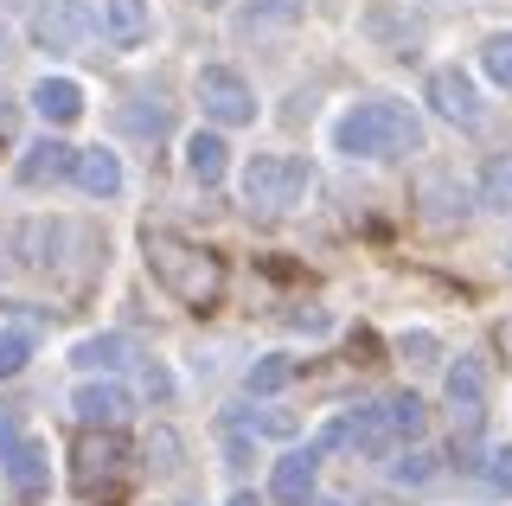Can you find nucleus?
Listing matches in <instances>:
<instances>
[{
	"label": "nucleus",
	"instance_id": "nucleus-1",
	"mask_svg": "<svg viewBox=\"0 0 512 506\" xmlns=\"http://www.w3.org/2000/svg\"><path fill=\"white\" fill-rule=\"evenodd\" d=\"M333 148L352 154V161H404V154L423 148V122L397 97H365L333 122Z\"/></svg>",
	"mask_w": 512,
	"mask_h": 506
},
{
	"label": "nucleus",
	"instance_id": "nucleus-2",
	"mask_svg": "<svg viewBox=\"0 0 512 506\" xmlns=\"http://www.w3.org/2000/svg\"><path fill=\"white\" fill-rule=\"evenodd\" d=\"M141 250H148V270H154V282L173 295V302L212 308L224 295V263L205 244H186V237H173V231H148Z\"/></svg>",
	"mask_w": 512,
	"mask_h": 506
},
{
	"label": "nucleus",
	"instance_id": "nucleus-3",
	"mask_svg": "<svg viewBox=\"0 0 512 506\" xmlns=\"http://www.w3.org/2000/svg\"><path fill=\"white\" fill-rule=\"evenodd\" d=\"M301 193H308V161H295V154H250L244 205H256V212H288V205H301Z\"/></svg>",
	"mask_w": 512,
	"mask_h": 506
},
{
	"label": "nucleus",
	"instance_id": "nucleus-4",
	"mask_svg": "<svg viewBox=\"0 0 512 506\" xmlns=\"http://www.w3.org/2000/svg\"><path fill=\"white\" fill-rule=\"evenodd\" d=\"M96 33H103V20L90 13V0H39V13H32V45L39 52H77Z\"/></svg>",
	"mask_w": 512,
	"mask_h": 506
},
{
	"label": "nucleus",
	"instance_id": "nucleus-5",
	"mask_svg": "<svg viewBox=\"0 0 512 506\" xmlns=\"http://www.w3.org/2000/svg\"><path fill=\"white\" fill-rule=\"evenodd\" d=\"M192 90H199V109L218 122V129H244V122H256V90H250V77H244V71H231V65H205Z\"/></svg>",
	"mask_w": 512,
	"mask_h": 506
},
{
	"label": "nucleus",
	"instance_id": "nucleus-6",
	"mask_svg": "<svg viewBox=\"0 0 512 506\" xmlns=\"http://www.w3.org/2000/svg\"><path fill=\"white\" fill-rule=\"evenodd\" d=\"M122 468H128V442L122 436H84V442H77V494L116 487Z\"/></svg>",
	"mask_w": 512,
	"mask_h": 506
},
{
	"label": "nucleus",
	"instance_id": "nucleus-7",
	"mask_svg": "<svg viewBox=\"0 0 512 506\" xmlns=\"http://www.w3.org/2000/svg\"><path fill=\"white\" fill-rule=\"evenodd\" d=\"M423 97L436 103V116L461 122V129H474V122H480V90H474V77L461 71V65H442V71H429V90H423Z\"/></svg>",
	"mask_w": 512,
	"mask_h": 506
},
{
	"label": "nucleus",
	"instance_id": "nucleus-8",
	"mask_svg": "<svg viewBox=\"0 0 512 506\" xmlns=\"http://www.w3.org/2000/svg\"><path fill=\"white\" fill-rule=\"evenodd\" d=\"M314 474H320V449H288L276 462V474H269V494H276L282 506H308Z\"/></svg>",
	"mask_w": 512,
	"mask_h": 506
},
{
	"label": "nucleus",
	"instance_id": "nucleus-9",
	"mask_svg": "<svg viewBox=\"0 0 512 506\" xmlns=\"http://www.w3.org/2000/svg\"><path fill=\"white\" fill-rule=\"evenodd\" d=\"M77 167V148H64L58 135H45V141H32V148L20 154V186H52V180H64V173Z\"/></svg>",
	"mask_w": 512,
	"mask_h": 506
},
{
	"label": "nucleus",
	"instance_id": "nucleus-10",
	"mask_svg": "<svg viewBox=\"0 0 512 506\" xmlns=\"http://www.w3.org/2000/svg\"><path fill=\"white\" fill-rule=\"evenodd\" d=\"M103 33H109V45H122V52L148 45V33H154L148 0H103Z\"/></svg>",
	"mask_w": 512,
	"mask_h": 506
},
{
	"label": "nucleus",
	"instance_id": "nucleus-11",
	"mask_svg": "<svg viewBox=\"0 0 512 506\" xmlns=\"http://www.w3.org/2000/svg\"><path fill=\"white\" fill-rule=\"evenodd\" d=\"M32 109H39L52 129H64V122L84 116V84H77V77H39V84H32Z\"/></svg>",
	"mask_w": 512,
	"mask_h": 506
},
{
	"label": "nucleus",
	"instance_id": "nucleus-12",
	"mask_svg": "<svg viewBox=\"0 0 512 506\" xmlns=\"http://www.w3.org/2000/svg\"><path fill=\"white\" fill-rule=\"evenodd\" d=\"M448 404H455V417L474 423L487 417V372H480V359H461V366H448Z\"/></svg>",
	"mask_w": 512,
	"mask_h": 506
},
{
	"label": "nucleus",
	"instance_id": "nucleus-13",
	"mask_svg": "<svg viewBox=\"0 0 512 506\" xmlns=\"http://www.w3.org/2000/svg\"><path fill=\"white\" fill-rule=\"evenodd\" d=\"M71 180L84 186L90 199H116L122 193V161L109 148H77V167H71Z\"/></svg>",
	"mask_w": 512,
	"mask_h": 506
},
{
	"label": "nucleus",
	"instance_id": "nucleus-14",
	"mask_svg": "<svg viewBox=\"0 0 512 506\" xmlns=\"http://www.w3.org/2000/svg\"><path fill=\"white\" fill-rule=\"evenodd\" d=\"M71 410L90 423V430H96V423H103V430H116V423H122L135 404H128V391H122V385H77Z\"/></svg>",
	"mask_w": 512,
	"mask_h": 506
},
{
	"label": "nucleus",
	"instance_id": "nucleus-15",
	"mask_svg": "<svg viewBox=\"0 0 512 506\" xmlns=\"http://www.w3.org/2000/svg\"><path fill=\"white\" fill-rule=\"evenodd\" d=\"M116 122L128 135H141V141H160L173 129V109L160 103V97H122V109H116Z\"/></svg>",
	"mask_w": 512,
	"mask_h": 506
},
{
	"label": "nucleus",
	"instance_id": "nucleus-16",
	"mask_svg": "<svg viewBox=\"0 0 512 506\" xmlns=\"http://www.w3.org/2000/svg\"><path fill=\"white\" fill-rule=\"evenodd\" d=\"M71 359H77L84 372H116V366H128V359H135V340H128V334H96V340H77Z\"/></svg>",
	"mask_w": 512,
	"mask_h": 506
},
{
	"label": "nucleus",
	"instance_id": "nucleus-17",
	"mask_svg": "<svg viewBox=\"0 0 512 506\" xmlns=\"http://www.w3.org/2000/svg\"><path fill=\"white\" fill-rule=\"evenodd\" d=\"M224 167H231V148H224V135H205V129H199V135L186 141V173H192L199 186H218Z\"/></svg>",
	"mask_w": 512,
	"mask_h": 506
},
{
	"label": "nucleus",
	"instance_id": "nucleus-18",
	"mask_svg": "<svg viewBox=\"0 0 512 506\" xmlns=\"http://www.w3.org/2000/svg\"><path fill=\"white\" fill-rule=\"evenodd\" d=\"M301 13H308V0H250V7L237 13V33H269V26H301Z\"/></svg>",
	"mask_w": 512,
	"mask_h": 506
},
{
	"label": "nucleus",
	"instance_id": "nucleus-19",
	"mask_svg": "<svg viewBox=\"0 0 512 506\" xmlns=\"http://www.w3.org/2000/svg\"><path fill=\"white\" fill-rule=\"evenodd\" d=\"M58 244H64V225H45V218L20 225V263H26V270H52Z\"/></svg>",
	"mask_w": 512,
	"mask_h": 506
},
{
	"label": "nucleus",
	"instance_id": "nucleus-20",
	"mask_svg": "<svg viewBox=\"0 0 512 506\" xmlns=\"http://www.w3.org/2000/svg\"><path fill=\"white\" fill-rule=\"evenodd\" d=\"M365 33H378L397 58H410V52H416V39H423V26L404 20V13H391V7H372V13H365Z\"/></svg>",
	"mask_w": 512,
	"mask_h": 506
},
{
	"label": "nucleus",
	"instance_id": "nucleus-21",
	"mask_svg": "<svg viewBox=\"0 0 512 506\" xmlns=\"http://www.w3.org/2000/svg\"><path fill=\"white\" fill-rule=\"evenodd\" d=\"M480 205L512 212V154H493L487 161V173H480Z\"/></svg>",
	"mask_w": 512,
	"mask_h": 506
},
{
	"label": "nucleus",
	"instance_id": "nucleus-22",
	"mask_svg": "<svg viewBox=\"0 0 512 506\" xmlns=\"http://www.w3.org/2000/svg\"><path fill=\"white\" fill-rule=\"evenodd\" d=\"M480 71H487L500 90H512V26H506V33H493L487 45H480Z\"/></svg>",
	"mask_w": 512,
	"mask_h": 506
},
{
	"label": "nucleus",
	"instance_id": "nucleus-23",
	"mask_svg": "<svg viewBox=\"0 0 512 506\" xmlns=\"http://www.w3.org/2000/svg\"><path fill=\"white\" fill-rule=\"evenodd\" d=\"M288 378H295V359H282V353H269V359H256V366L244 372V385H250V398L256 391H282Z\"/></svg>",
	"mask_w": 512,
	"mask_h": 506
},
{
	"label": "nucleus",
	"instance_id": "nucleus-24",
	"mask_svg": "<svg viewBox=\"0 0 512 506\" xmlns=\"http://www.w3.org/2000/svg\"><path fill=\"white\" fill-rule=\"evenodd\" d=\"M384 423H391V436H397V442L416 436V430H423V398H416V391L391 398V404H384Z\"/></svg>",
	"mask_w": 512,
	"mask_h": 506
},
{
	"label": "nucleus",
	"instance_id": "nucleus-25",
	"mask_svg": "<svg viewBox=\"0 0 512 506\" xmlns=\"http://www.w3.org/2000/svg\"><path fill=\"white\" fill-rule=\"evenodd\" d=\"M13 481H20L26 494L45 487V449H39V442H20V449H13Z\"/></svg>",
	"mask_w": 512,
	"mask_h": 506
},
{
	"label": "nucleus",
	"instance_id": "nucleus-26",
	"mask_svg": "<svg viewBox=\"0 0 512 506\" xmlns=\"http://www.w3.org/2000/svg\"><path fill=\"white\" fill-rule=\"evenodd\" d=\"M429 474H436V455H429V449H416V455H404V462H391V481H404V487H423Z\"/></svg>",
	"mask_w": 512,
	"mask_h": 506
},
{
	"label": "nucleus",
	"instance_id": "nucleus-27",
	"mask_svg": "<svg viewBox=\"0 0 512 506\" xmlns=\"http://www.w3.org/2000/svg\"><path fill=\"white\" fill-rule=\"evenodd\" d=\"M423 199H429V225H455V199H448V180H423Z\"/></svg>",
	"mask_w": 512,
	"mask_h": 506
},
{
	"label": "nucleus",
	"instance_id": "nucleus-28",
	"mask_svg": "<svg viewBox=\"0 0 512 506\" xmlns=\"http://www.w3.org/2000/svg\"><path fill=\"white\" fill-rule=\"evenodd\" d=\"M26 353H32V340L26 334H0V378H13L26 366Z\"/></svg>",
	"mask_w": 512,
	"mask_h": 506
},
{
	"label": "nucleus",
	"instance_id": "nucleus-29",
	"mask_svg": "<svg viewBox=\"0 0 512 506\" xmlns=\"http://www.w3.org/2000/svg\"><path fill=\"white\" fill-rule=\"evenodd\" d=\"M487 481H493V487H512V449H493V462H487Z\"/></svg>",
	"mask_w": 512,
	"mask_h": 506
},
{
	"label": "nucleus",
	"instance_id": "nucleus-30",
	"mask_svg": "<svg viewBox=\"0 0 512 506\" xmlns=\"http://www.w3.org/2000/svg\"><path fill=\"white\" fill-rule=\"evenodd\" d=\"M404 353H416V366H429V353H436V340H429V334H404Z\"/></svg>",
	"mask_w": 512,
	"mask_h": 506
},
{
	"label": "nucleus",
	"instance_id": "nucleus-31",
	"mask_svg": "<svg viewBox=\"0 0 512 506\" xmlns=\"http://www.w3.org/2000/svg\"><path fill=\"white\" fill-rule=\"evenodd\" d=\"M7 129H13V109H7V103H0V135H7Z\"/></svg>",
	"mask_w": 512,
	"mask_h": 506
},
{
	"label": "nucleus",
	"instance_id": "nucleus-32",
	"mask_svg": "<svg viewBox=\"0 0 512 506\" xmlns=\"http://www.w3.org/2000/svg\"><path fill=\"white\" fill-rule=\"evenodd\" d=\"M231 506H256V500H250V494H237V500H231Z\"/></svg>",
	"mask_w": 512,
	"mask_h": 506
},
{
	"label": "nucleus",
	"instance_id": "nucleus-33",
	"mask_svg": "<svg viewBox=\"0 0 512 506\" xmlns=\"http://www.w3.org/2000/svg\"><path fill=\"white\" fill-rule=\"evenodd\" d=\"M0 58H7V26H0Z\"/></svg>",
	"mask_w": 512,
	"mask_h": 506
},
{
	"label": "nucleus",
	"instance_id": "nucleus-34",
	"mask_svg": "<svg viewBox=\"0 0 512 506\" xmlns=\"http://www.w3.org/2000/svg\"><path fill=\"white\" fill-rule=\"evenodd\" d=\"M192 7H224V0H192Z\"/></svg>",
	"mask_w": 512,
	"mask_h": 506
},
{
	"label": "nucleus",
	"instance_id": "nucleus-35",
	"mask_svg": "<svg viewBox=\"0 0 512 506\" xmlns=\"http://www.w3.org/2000/svg\"><path fill=\"white\" fill-rule=\"evenodd\" d=\"M506 263H512V244H506Z\"/></svg>",
	"mask_w": 512,
	"mask_h": 506
}]
</instances>
